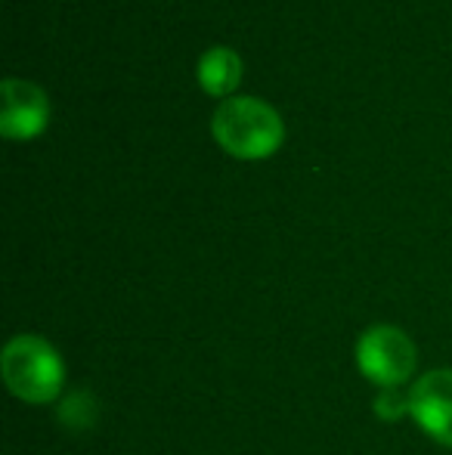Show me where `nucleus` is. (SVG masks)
Returning a JSON list of instances; mask_svg holds the SVG:
<instances>
[{
  "instance_id": "obj_1",
  "label": "nucleus",
  "mask_w": 452,
  "mask_h": 455,
  "mask_svg": "<svg viewBox=\"0 0 452 455\" xmlns=\"http://www.w3.org/2000/svg\"><path fill=\"white\" fill-rule=\"evenodd\" d=\"M214 137L235 158H266L282 146V118L254 96H229L214 112Z\"/></svg>"
},
{
  "instance_id": "obj_2",
  "label": "nucleus",
  "mask_w": 452,
  "mask_h": 455,
  "mask_svg": "<svg viewBox=\"0 0 452 455\" xmlns=\"http://www.w3.org/2000/svg\"><path fill=\"white\" fill-rule=\"evenodd\" d=\"M0 369H4L6 387L19 400L35 403V406L53 403L66 381V365H62L59 354L37 335L12 338L0 356Z\"/></svg>"
},
{
  "instance_id": "obj_3",
  "label": "nucleus",
  "mask_w": 452,
  "mask_h": 455,
  "mask_svg": "<svg viewBox=\"0 0 452 455\" xmlns=\"http://www.w3.org/2000/svg\"><path fill=\"white\" fill-rule=\"evenodd\" d=\"M356 363L369 381L400 387L416 371V344L393 325H375L356 344Z\"/></svg>"
},
{
  "instance_id": "obj_4",
  "label": "nucleus",
  "mask_w": 452,
  "mask_h": 455,
  "mask_svg": "<svg viewBox=\"0 0 452 455\" xmlns=\"http://www.w3.org/2000/svg\"><path fill=\"white\" fill-rule=\"evenodd\" d=\"M409 415L431 440L452 450V369H434L412 384Z\"/></svg>"
},
{
  "instance_id": "obj_5",
  "label": "nucleus",
  "mask_w": 452,
  "mask_h": 455,
  "mask_svg": "<svg viewBox=\"0 0 452 455\" xmlns=\"http://www.w3.org/2000/svg\"><path fill=\"white\" fill-rule=\"evenodd\" d=\"M4 115H0V131L12 140H28L47 127L50 102L47 93L28 81H4Z\"/></svg>"
},
{
  "instance_id": "obj_6",
  "label": "nucleus",
  "mask_w": 452,
  "mask_h": 455,
  "mask_svg": "<svg viewBox=\"0 0 452 455\" xmlns=\"http://www.w3.org/2000/svg\"><path fill=\"white\" fill-rule=\"evenodd\" d=\"M199 81L211 96H229L242 81V60L226 47H214L202 56Z\"/></svg>"
},
{
  "instance_id": "obj_7",
  "label": "nucleus",
  "mask_w": 452,
  "mask_h": 455,
  "mask_svg": "<svg viewBox=\"0 0 452 455\" xmlns=\"http://www.w3.org/2000/svg\"><path fill=\"white\" fill-rule=\"evenodd\" d=\"M375 409H378L381 419H400V415L409 412V394H397V387H387L385 394L378 396V403H375Z\"/></svg>"
}]
</instances>
